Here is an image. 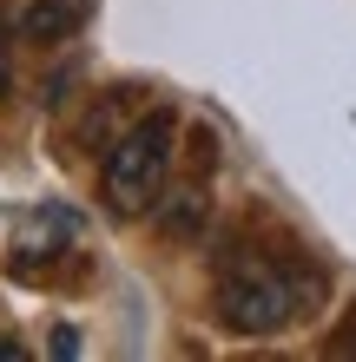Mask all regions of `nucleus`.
<instances>
[{"instance_id":"obj_7","label":"nucleus","mask_w":356,"mask_h":362,"mask_svg":"<svg viewBox=\"0 0 356 362\" xmlns=\"http://www.w3.org/2000/svg\"><path fill=\"white\" fill-rule=\"evenodd\" d=\"M323 349H330V356H356V310H350L343 323H337V336H330Z\"/></svg>"},{"instance_id":"obj_4","label":"nucleus","mask_w":356,"mask_h":362,"mask_svg":"<svg viewBox=\"0 0 356 362\" xmlns=\"http://www.w3.org/2000/svg\"><path fill=\"white\" fill-rule=\"evenodd\" d=\"M205 218H212V198H205V185H178L172 198H165V230H172V238H198Z\"/></svg>"},{"instance_id":"obj_1","label":"nucleus","mask_w":356,"mask_h":362,"mask_svg":"<svg viewBox=\"0 0 356 362\" xmlns=\"http://www.w3.org/2000/svg\"><path fill=\"white\" fill-rule=\"evenodd\" d=\"M218 316L238 336H277L297 316V284L264 257V250H224L218 264Z\"/></svg>"},{"instance_id":"obj_8","label":"nucleus","mask_w":356,"mask_h":362,"mask_svg":"<svg viewBox=\"0 0 356 362\" xmlns=\"http://www.w3.org/2000/svg\"><path fill=\"white\" fill-rule=\"evenodd\" d=\"M0 362H27V343H20V336H7V329H0Z\"/></svg>"},{"instance_id":"obj_3","label":"nucleus","mask_w":356,"mask_h":362,"mask_svg":"<svg viewBox=\"0 0 356 362\" xmlns=\"http://www.w3.org/2000/svg\"><path fill=\"white\" fill-rule=\"evenodd\" d=\"M93 20V0H33L27 7V40L33 47H59Z\"/></svg>"},{"instance_id":"obj_2","label":"nucleus","mask_w":356,"mask_h":362,"mask_svg":"<svg viewBox=\"0 0 356 362\" xmlns=\"http://www.w3.org/2000/svg\"><path fill=\"white\" fill-rule=\"evenodd\" d=\"M172 139H178V119L172 112H152V119H139L132 132L106 152V165H99V191H106L113 218H145V211H152L159 185H165V165H172Z\"/></svg>"},{"instance_id":"obj_6","label":"nucleus","mask_w":356,"mask_h":362,"mask_svg":"<svg viewBox=\"0 0 356 362\" xmlns=\"http://www.w3.org/2000/svg\"><path fill=\"white\" fill-rule=\"evenodd\" d=\"M13 93V40H7V7H0V99Z\"/></svg>"},{"instance_id":"obj_5","label":"nucleus","mask_w":356,"mask_h":362,"mask_svg":"<svg viewBox=\"0 0 356 362\" xmlns=\"http://www.w3.org/2000/svg\"><path fill=\"white\" fill-rule=\"evenodd\" d=\"M67 238H73V218H67V211H59V204H47V211H33V218L20 224V238H13V257H27L33 244H47V250H59Z\"/></svg>"}]
</instances>
